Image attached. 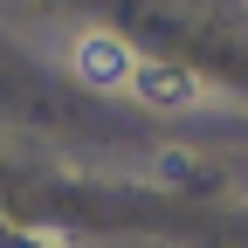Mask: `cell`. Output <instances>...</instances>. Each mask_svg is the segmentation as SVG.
<instances>
[{"mask_svg":"<svg viewBox=\"0 0 248 248\" xmlns=\"http://www.w3.org/2000/svg\"><path fill=\"white\" fill-rule=\"evenodd\" d=\"M124 97H131L138 110H152V117H214V110H234V104H228V97H221V90H214L200 69L166 62V55H145Z\"/></svg>","mask_w":248,"mask_h":248,"instance_id":"1","label":"cell"},{"mask_svg":"<svg viewBox=\"0 0 248 248\" xmlns=\"http://www.w3.org/2000/svg\"><path fill=\"white\" fill-rule=\"evenodd\" d=\"M62 62H69V76L76 83H90V90H104V97H124V90H131V76H138V48L117 35V28H76L69 35V48H62Z\"/></svg>","mask_w":248,"mask_h":248,"instance_id":"2","label":"cell"},{"mask_svg":"<svg viewBox=\"0 0 248 248\" xmlns=\"http://www.w3.org/2000/svg\"><path fill=\"white\" fill-rule=\"evenodd\" d=\"M42 248H83V241H62V234H42Z\"/></svg>","mask_w":248,"mask_h":248,"instance_id":"3","label":"cell"}]
</instances>
